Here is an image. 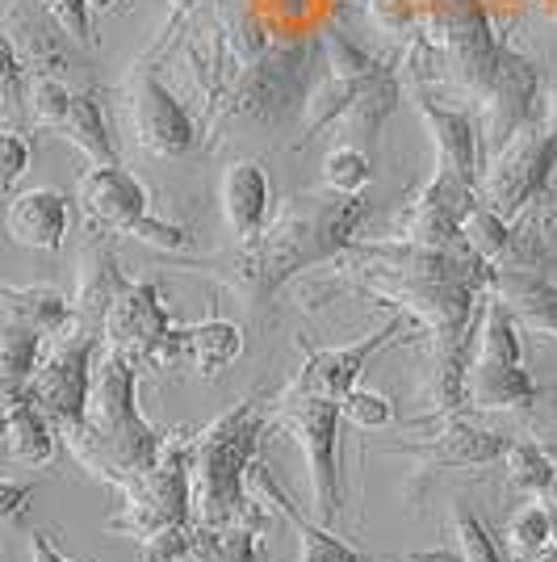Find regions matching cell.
I'll return each mask as SVG.
<instances>
[{"instance_id":"6da1fadb","label":"cell","mask_w":557,"mask_h":562,"mask_svg":"<svg viewBox=\"0 0 557 562\" xmlns=\"http://www.w3.org/2000/svg\"><path fill=\"white\" fill-rule=\"evenodd\" d=\"M331 281L310 285L323 294H365L377 306L411 315L416 328L428 336V416H448L462 407V378L474 352V319L478 299L490 290L495 265L474 248L441 252L402 239H356L340 257L327 260Z\"/></svg>"},{"instance_id":"7a4b0ae2","label":"cell","mask_w":557,"mask_h":562,"mask_svg":"<svg viewBox=\"0 0 557 562\" xmlns=\"http://www.w3.org/2000/svg\"><path fill=\"white\" fill-rule=\"evenodd\" d=\"M181 55L206 105L202 135L209 139L231 122L273 131L303 114L323 71L319 34H277L273 25L235 9H214L193 30L185 25Z\"/></svg>"},{"instance_id":"3957f363","label":"cell","mask_w":557,"mask_h":562,"mask_svg":"<svg viewBox=\"0 0 557 562\" xmlns=\"http://www.w3.org/2000/svg\"><path fill=\"white\" fill-rule=\"evenodd\" d=\"M432 76L457 85L478 105L487 151H499L520 126L541 117V71L495 34L482 0H436L416 22L402 80Z\"/></svg>"},{"instance_id":"277c9868","label":"cell","mask_w":557,"mask_h":562,"mask_svg":"<svg viewBox=\"0 0 557 562\" xmlns=\"http://www.w3.org/2000/svg\"><path fill=\"white\" fill-rule=\"evenodd\" d=\"M373 214L370 198L356 193H298L285 198L281 211L243 244H235L231 252H214V257H193L172 269H197L218 278L227 290H235L248 306H264L289 278H298L315 265H327L352 248L365 218Z\"/></svg>"},{"instance_id":"5b68a950","label":"cell","mask_w":557,"mask_h":562,"mask_svg":"<svg viewBox=\"0 0 557 562\" xmlns=\"http://www.w3.org/2000/svg\"><path fill=\"white\" fill-rule=\"evenodd\" d=\"M273 428V398L248 395L189 437V516L197 529H269V504L248 492V467Z\"/></svg>"},{"instance_id":"8992f818","label":"cell","mask_w":557,"mask_h":562,"mask_svg":"<svg viewBox=\"0 0 557 562\" xmlns=\"http://www.w3.org/2000/svg\"><path fill=\"white\" fill-rule=\"evenodd\" d=\"M163 437L168 432L147 424L139 412V366L126 352L101 345L84 420L80 428L64 432L71 458L114 487L117 479L156 467Z\"/></svg>"},{"instance_id":"52a82bcc","label":"cell","mask_w":557,"mask_h":562,"mask_svg":"<svg viewBox=\"0 0 557 562\" xmlns=\"http://www.w3.org/2000/svg\"><path fill=\"white\" fill-rule=\"evenodd\" d=\"M319 38H323V71L303 105L298 147H306L327 126H340L344 143L365 147L377 139L382 122L395 114L398 97H402V76L398 68L356 47L340 25H323Z\"/></svg>"},{"instance_id":"ba28073f","label":"cell","mask_w":557,"mask_h":562,"mask_svg":"<svg viewBox=\"0 0 557 562\" xmlns=\"http://www.w3.org/2000/svg\"><path fill=\"white\" fill-rule=\"evenodd\" d=\"M541 386L524 370V352H520V328L508 315V306L490 299L482 311V324L474 331V352L462 378V403L478 412H515V407H533Z\"/></svg>"},{"instance_id":"9c48e42d","label":"cell","mask_w":557,"mask_h":562,"mask_svg":"<svg viewBox=\"0 0 557 562\" xmlns=\"http://www.w3.org/2000/svg\"><path fill=\"white\" fill-rule=\"evenodd\" d=\"M76 202L84 211L89 232L105 235H135L143 244L160 248V252H185L193 235L177 223H163L151 214V193L130 168L122 165H93L76 181Z\"/></svg>"},{"instance_id":"30bf717a","label":"cell","mask_w":557,"mask_h":562,"mask_svg":"<svg viewBox=\"0 0 557 562\" xmlns=\"http://www.w3.org/2000/svg\"><path fill=\"white\" fill-rule=\"evenodd\" d=\"M189 437L193 432H168L156 467L117 479L114 492L122 495V513L110 520V533L126 538H151L160 529L189 525Z\"/></svg>"},{"instance_id":"8fae6325","label":"cell","mask_w":557,"mask_h":562,"mask_svg":"<svg viewBox=\"0 0 557 562\" xmlns=\"http://www.w3.org/2000/svg\"><path fill=\"white\" fill-rule=\"evenodd\" d=\"M340 403L315 395H273V428H285L306 458L315 508L323 525H336L344 513V479H340Z\"/></svg>"},{"instance_id":"7c38bea8","label":"cell","mask_w":557,"mask_h":562,"mask_svg":"<svg viewBox=\"0 0 557 562\" xmlns=\"http://www.w3.org/2000/svg\"><path fill=\"white\" fill-rule=\"evenodd\" d=\"M96 352H101V336L68 324L59 336H50L47 345H43V357H38L34 374L25 382L22 395L34 398L47 412L59 437L71 432V428H80V420H84Z\"/></svg>"},{"instance_id":"4fadbf2b","label":"cell","mask_w":557,"mask_h":562,"mask_svg":"<svg viewBox=\"0 0 557 562\" xmlns=\"http://www.w3.org/2000/svg\"><path fill=\"white\" fill-rule=\"evenodd\" d=\"M101 345L126 352L139 370L185 361V328L172 319L156 281H126V290L105 315Z\"/></svg>"},{"instance_id":"5bb4252c","label":"cell","mask_w":557,"mask_h":562,"mask_svg":"<svg viewBox=\"0 0 557 562\" xmlns=\"http://www.w3.org/2000/svg\"><path fill=\"white\" fill-rule=\"evenodd\" d=\"M554 172H557V126H549L545 117H533L499 151H490V160H482L478 198L495 214L511 218L524 202H533L536 193H545V189L554 186Z\"/></svg>"},{"instance_id":"9a60e30c","label":"cell","mask_w":557,"mask_h":562,"mask_svg":"<svg viewBox=\"0 0 557 562\" xmlns=\"http://www.w3.org/2000/svg\"><path fill=\"white\" fill-rule=\"evenodd\" d=\"M126 110H130V131H135L139 147L156 160H181L202 139V126L193 122L185 101L163 85L160 71L151 68L147 59L130 68Z\"/></svg>"},{"instance_id":"2e32d148","label":"cell","mask_w":557,"mask_h":562,"mask_svg":"<svg viewBox=\"0 0 557 562\" xmlns=\"http://www.w3.org/2000/svg\"><path fill=\"white\" fill-rule=\"evenodd\" d=\"M411 331H416V319L402 315V311H390V324H382V328H373L370 336H361V340H352V345H340V349H315V345L303 340L306 361L285 391H289V395H315V398H336V403H340V398L361 382L373 352H382L386 345H411Z\"/></svg>"},{"instance_id":"e0dca14e","label":"cell","mask_w":557,"mask_h":562,"mask_svg":"<svg viewBox=\"0 0 557 562\" xmlns=\"http://www.w3.org/2000/svg\"><path fill=\"white\" fill-rule=\"evenodd\" d=\"M478 206V189L462 186L457 177L432 172L428 186L419 189L416 198L402 206V214L395 218L390 239L402 244H419V248H441V252H457L469 248L462 235L465 214Z\"/></svg>"},{"instance_id":"ac0fdd59","label":"cell","mask_w":557,"mask_h":562,"mask_svg":"<svg viewBox=\"0 0 557 562\" xmlns=\"http://www.w3.org/2000/svg\"><path fill=\"white\" fill-rule=\"evenodd\" d=\"M423 424H436L423 441H395V446H386V453L416 458L419 479L453 467H487L495 458H503V449H508L503 432H490V428L465 420L457 412H448V416H423Z\"/></svg>"},{"instance_id":"d6986e66","label":"cell","mask_w":557,"mask_h":562,"mask_svg":"<svg viewBox=\"0 0 557 562\" xmlns=\"http://www.w3.org/2000/svg\"><path fill=\"white\" fill-rule=\"evenodd\" d=\"M402 89L416 101L419 122L428 126L432 135V147H436V172L444 177H457L462 186H474L482 181V131L474 114H465L457 105H441L436 97L428 93L416 80H402Z\"/></svg>"},{"instance_id":"ffe728a7","label":"cell","mask_w":557,"mask_h":562,"mask_svg":"<svg viewBox=\"0 0 557 562\" xmlns=\"http://www.w3.org/2000/svg\"><path fill=\"white\" fill-rule=\"evenodd\" d=\"M126 273L117 265V248L114 235L105 232H89V244L80 248V260H76V294H71V324L84 331L101 336L105 328V315L114 299L126 290Z\"/></svg>"},{"instance_id":"44dd1931","label":"cell","mask_w":557,"mask_h":562,"mask_svg":"<svg viewBox=\"0 0 557 562\" xmlns=\"http://www.w3.org/2000/svg\"><path fill=\"white\" fill-rule=\"evenodd\" d=\"M71 227V202L68 193L59 189H25L9 198V211H4V232L18 248L30 252H59Z\"/></svg>"},{"instance_id":"7402d4cb","label":"cell","mask_w":557,"mask_h":562,"mask_svg":"<svg viewBox=\"0 0 557 562\" xmlns=\"http://www.w3.org/2000/svg\"><path fill=\"white\" fill-rule=\"evenodd\" d=\"M503 269H533L545 273L557 265V189L549 186L524 202L508 218V248L499 257Z\"/></svg>"},{"instance_id":"603a6c76","label":"cell","mask_w":557,"mask_h":562,"mask_svg":"<svg viewBox=\"0 0 557 562\" xmlns=\"http://www.w3.org/2000/svg\"><path fill=\"white\" fill-rule=\"evenodd\" d=\"M248 487H252L255 499H264L269 508H277V513L294 525L303 562H365L361 550H352L349 541H340L327 525H315L310 516H303V508H298V504L289 499V492L277 483V474L260 462V453H255V462L248 467Z\"/></svg>"},{"instance_id":"cb8c5ba5","label":"cell","mask_w":557,"mask_h":562,"mask_svg":"<svg viewBox=\"0 0 557 562\" xmlns=\"http://www.w3.org/2000/svg\"><path fill=\"white\" fill-rule=\"evenodd\" d=\"M487 294L508 306V315L515 319V328L545 331V336H554L557 340V285L545 278V273L495 265V278H490Z\"/></svg>"},{"instance_id":"d4e9b609","label":"cell","mask_w":557,"mask_h":562,"mask_svg":"<svg viewBox=\"0 0 557 562\" xmlns=\"http://www.w3.org/2000/svg\"><path fill=\"white\" fill-rule=\"evenodd\" d=\"M218 202H223V218L231 227L235 244L252 239L264 223H269V202H273V186L260 160H235L218 186Z\"/></svg>"},{"instance_id":"484cf974","label":"cell","mask_w":557,"mask_h":562,"mask_svg":"<svg viewBox=\"0 0 557 562\" xmlns=\"http://www.w3.org/2000/svg\"><path fill=\"white\" fill-rule=\"evenodd\" d=\"M55 446H59V432L50 416L34 403V398H9L4 403V449L13 462L22 467H47L55 458Z\"/></svg>"},{"instance_id":"4316f807","label":"cell","mask_w":557,"mask_h":562,"mask_svg":"<svg viewBox=\"0 0 557 562\" xmlns=\"http://www.w3.org/2000/svg\"><path fill=\"white\" fill-rule=\"evenodd\" d=\"M0 315L50 340L71 324V299L55 285H0Z\"/></svg>"},{"instance_id":"83f0119b","label":"cell","mask_w":557,"mask_h":562,"mask_svg":"<svg viewBox=\"0 0 557 562\" xmlns=\"http://www.w3.org/2000/svg\"><path fill=\"white\" fill-rule=\"evenodd\" d=\"M239 357H243V331H239V324H231V319L209 315L202 324H189L185 328V361L202 378H214V374H223V370H231Z\"/></svg>"},{"instance_id":"f1b7e54d","label":"cell","mask_w":557,"mask_h":562,"mask_svg":"<svg viewBox=\"0 0 557 562\" xmlns=\"http://www.w3.org/2000/svg\"><path fill=\"white\" fill-rule=\"evenodd\" d=\"M55 135H64V139H68L76 151H84L93 165H117L114 139H110V122H105V110H101V101H96L93 89H76V93H71L68 114H64Z\"/></svg>"},{"instance_id":"f546056e","label":"cell","mask_w":557,"mask_h":562,"mask_svg":"<svg viewBox=\"0 0 557 562\" xmlns=\"http://www.w3.org/2000/svg\"><path fill=\"white\" fill-rule=\"evenodd\" d=\"M503 462H508V483L511 492H520L524 499H545L557 479V458L549 446H541L533 437H508L503 449Z\"/></svg>"},{"instance_id":"4dcf8cb0","label":"cell","mask_w":557,"mask_h":562,"mask_svg":"<svg viewBox=\"0 0 557 562\" xmlns=\"http://www.w3.org/2000/svg\"><path fill=\"white\" fill-rule=\"evenodd\" d=\"M373 181V160L365 147L356 143H336L323 156V189L331 193H344V198H356L365 193Z\"/></svg>"},{"instance_id":"1f68e13d","label":"cell","mask_w":557,"mask_h":562,"mask_svg":"<svg viewBox=\"0 0 557 562\" xmlns=\"http://www.w3.org/2000/svg\"><path fill=\"white\" fill-rule=\"evenodd\" d=\"M197 529V525H193ZM255 533L252 525H223V529H197L193 562H255Z\"/></svg>"},{"instance_id":"d6a6232c","label":"cell","mask_w":557,"mask_h":562,"mask_svg":"<svg viewBox=\"0 0 557 562\" xmlns=\"http://www.w3.org/2000/svg\"><path fill=\"white\" fill-rule=\"evenodd\" d=\"M453 541H457V559L462 562H508L495 533L487 529V520L474 513L469 504L453 508Z\"/></svg>"},{"instance_id":"836d02e7","label":"cell","mask_w":557,"mask_h":562,"mask_svg":"<svg viewBox=\"0 0 557 562\" xmlns=\"http://www.w3.org/2000/svg\"><path fill=\"white\" fill-rule=\"evenodd\" d=\"M462 235H465V244H469L478 257L490 260V265H499L503 248H508V218H503V214H495L487 202L478 198V206L465 214Z\"/></svg>"},{"instance_id":"e575fe53","label":"cell","mask_w":557,"mask_h":562,"mask_svg":"<svg viewBox=\"0 0 557 562\" xmlns=\"http://www.w3.org/2000/svg\"><path fill=\"white\" fill-rule=\"evenodd\" d=\"M508 541L515 554H533V550L554 541V516L545 508V499H533V504H524L520 513L511 516Z\"/></svg>"},{"instance_id":"d590c367","label":"cell","mask_w":557,"mask_h":562,"mask_svg":"<svg viewBox=\"0 0 557 562\" xmlns=\"http://www.w3.org/2000/svg\"><path fill=\"white\" fill-rule=\"evenodd\" d=\"M30 160H34V143L13 126H0V198H13V189L30 172Z\"/></svg>"},{"instance_id":"8d00e7d4","label":"cell","mask_w":557,"mask_h":562,"mask_svg":"<svg viewBox=\"0 0 557 562\" xmlns=\"http://www.w3.org/2000/svg\"><path fill=\"white\" fill-rule=\"evenodd\" d=\"M340 416L356 424V428H365V432H377V428H386V424L395 420V403L386 395H377V391L352 386L349 395L340 398Z\"/></svg>"},{"instance_id":"74e56055","label":"cell","mask_w":557,"mask_h":562,"mask_svg":"<svg viewBox=\"0 0 557 562\" xmlns=\"http://www.w3.org/2000/svg\"><path fill=\"white\" fill-rule=\"evenodd\" d=\"M139 550H143V562H193L197 529H193V520L177 525V529H160V533L143 538Z\"/></svg>"},{"instance_id":"f35d334b","label":"cell","mask_w":557,"mask_h":562,"mask_svg":"<svg viewBox=\"0 0 557 562\" xmlns=\"http://www.w3.org/2000/svg\"><path fill=\"white\" fill-rule=\"evenodd\" d=\"M43 9L50 13V22L59 25L68 38H76L80 47H93L96 43L93 9H89V0H43Z\"/></svg>"},{"instance_id":"ab89813d","label":"cell","mask_w":557,"mask_h":562,"mask_svg":"<svg viewBox=\"0 0 557 562\" xmlns=\"http://www.w3.org/2000/svg\"><path fill=\"white\" fill-rule=\"evenodd\" d=\"M0 89L4 93H22L25 89V64L4 30H0Z\"/></svg>"},{"instance_id":"60d3db41","label":"cell","mask_w":557,"mask_h":562,"mask_svg":"<svg viewBox=\"0 0 557 562\" xmlns=\"http://www.w3.org/2000/svg\"><path fill=\"white\" fill-rule=\"evenodd\" d=\"M34 499V483H13L0 479V520H18Z\"/></svg>"},{"instance_id":"b9f144b4","label":"cell","mask_w":557,"mask_h":562,"mask_svg":"<svg viewBox=\"0 0 557 562\" xmlns=\"http://www.w3.org/2000/svg\"><path fill=\"white\" fill-rule=\"evenodd\" d=\"M30 562H71V559H64L59 550H55V541L38 529V533H30ZM89 562V559H84Z\"/></svg>"},{"instance_id":"7bdbcfd3","label":"cell","mask_w":557,"mask_h":562,"mask_svg":"<svg viewBox=\"0 0 557 562\" xmlns=\"http://www.w3.org/2000/svg\"><path fill=\"white\" fill-rule=\"evenodd\" d=\"M511 562H557V546L549 541V546H541V550H533V554H515Z\"/></svg>"},{"instance_id":"ee69618b","label":"cell","mask_w":557,"mask_h":562,"mask_svg":"<svg viewBox=\"0 0 557 562\" xmlns=\"http://www.w3.org/2000/svg\"><path fill=\"white\" fill-rule=\"evenodd\" d=\"M402 562H462L457 554H448V550H436V554H411V559Z\"/></svg>"},{"instance_id":"f6af8a7d","label":"cell","mask_w":557,"mask_h":562,"mask_svg":"<svg viewBox=\"0 0 557 562\" xmlns=\"http://www.w3.org/2000/svg\"><path fill=\"white\" fill-rule=\"evenodd\" d=\"M545 508L554 516V533H557V479H554V487H549V495H545Z\"/></svg>"},{"instance_id":"bcb514c9","label":"cell","mask_w":557,"mask_h":562,"mask_svg":"<svg viewBox=\"0 0 557 562\" xmlns=\"http://www.w3.org/2000/svg\"><path fill=\"white\" fill-rule=\"evenodd\" d=\"M117 0H89V9H93V13H105V9H114Z\"/></svg>"},{"instance_id":"7dc6e473","label":"cell","mask_w":557,"mask_h":562,"mask_svg":"<svg viewBox=\"0 0 557 562\" xmlns=\"http://www.w3.org/2000/svg\"><path fill=\"white\" fill-rule=\"evenodd\" d=\"M0 446H4V403H0Z\"/></svg>"},{"instance_id":"c3c4849f","label":"cell","mask_w":557,"mask_h":562,"mask_svg":"<svg viewBox=\"0 0 557 562\" xmlns=\"http://www.w3.org/2000/svg\"><path fill=\"white\" fill-rule=\"evenodd\" d=\"M0 101H4V89H0Z\"/></svg>"}]
</instances>
